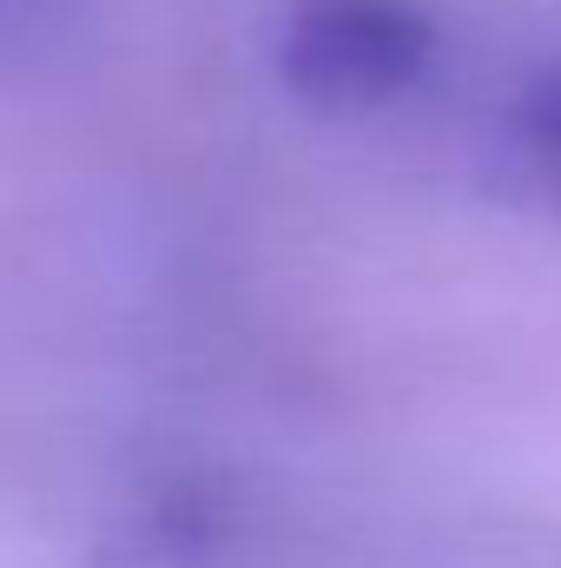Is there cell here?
Returning a JSON list of instances; mask_svg holds the SVG:
<instances>
[{
  "mask_svg": "<svg viewBox=\"0 0 561 568\" xmlns=\"http://www.w3.org/2000/svg\"><path fill=\"white\" fill-rule=\"evenodd\" d=\"M20 20H27V0H0V33L20 27Z\"/></svg>",
  "mask_w": 561,
  "mask_h": 568,
  "instance_id": "3957f363",
  "label": "cell"
},
{
  "mask_svg": "<svg viewBox=\"0 0 561 568\" xmlns=\"http://www.w3.org/2000/svg\"><path fill=\"white\" fill-rule=\"evenodd\" d=\"M509 152L522 159V172H529L536 192L561 199V67L542 80V87H529V100L516 106Z\"/></svg>",
  "mask_w": 561,
  "mask_h": 568,
  "instance_id": "7a4b0ae2",
  "label": "cell"
},
{
  "mask_svg": "<svg viewBox=\"0 0 561 568\" xmlns=\"http://www.w3.org/2000/svg\"><path fill=\"white\" fill-rule=\"evenodd\" d=\"M436 53V27L417 0H290L278 67L290 93L330 113H370L404 100Z\"/></svg>",
  "mask_w": 561,
  "mask_h": 568,
  "instance_id": "6da1fadb",
  "label": "cell"
}]
</instances>
